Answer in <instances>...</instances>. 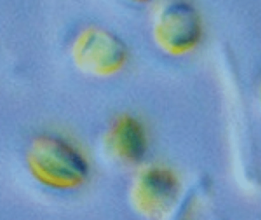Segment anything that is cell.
Masks as SVG:
<instances>
[{
  "mask_svg": "<svg viewBox=\"0 0 261 220\" xmlns=\"http://www.w3.org/2000/svg\"><path fill=\"white\" fill-rule=\"evenodd\" d=\"M72 56L76 65L85 73L109 77L123 68L128 50L123 41L110 31L91 27L81 31L75 38Z\"/></svg>",
  "mask_w": 261,
  "mask_h": 220,
  "instance_id": "2",
  "label": "cell"
},
{
  "mask_svg": "<svg viewBox=\"0 0 261 220\" xmlns=\"http://www.w3.org/2000/svg\"><path fill=\"white\" fill-rule=\"evenodd\" d=\"M203 35L202 19L191 5L176 2L161 11L153 35L159 47L168 55L180 56L193 51Z\"/></svg>",
  "mask_w": 261,
  "mask_h": 220,
  "instance_id": "3",
  "label": "cell"
},
{
  "mask_svg": "<svg viewBox=\"0 0 261 220\" xmlns=\"http://www.w3.org/2000/svg\"><path fill=\"white\" fill-rule=\"evenodd\" d=\"M26 163L38 182L56 190L76 188L88 176L84 157L67 141L51 135H40L31 142Z\"/></svg>",
  "mask_w": 261,
  "mask_h": 220,
  "instance_id": "1",
  "label": "cell"
},
{
  "mask_svg": "<svg viewBox=\"0 0 261 220\" xmlns=\"http://www.w3.org/2000/svg\"><path fill=\"white\" fill-rule=\"evenodd\" d=\"M113 155L125 162H137L144 156L146 138L141 124L130 116H122L113 123L107 135Z\"/></svg>",
  "mask_w": 261,
  "mask_h": 220,
  "instance_id": "5",
  "label": "cell"
},
{
  "mask_svg": "<svg viewBox=\"0 0 261 220\" xmlns=\"http://www.w3.org/2000/svg\"><path fill=\"white\" fill-rule=\"evenodd\" d=\"M138 210L149 217H161L173 208L178 198L179 184L172 172L151 167L140 174L133 187Z\"/></svg>",
  "mask_w": 261,
  "mask_h": 220,
  "instance_id": "4",
  "label": "cell"
},
{
  "mask_svg": "<svg viewBox=\"0 0 261 220\" xmlns=\"http://www.w3.org/2000/svg\"><path fill=\"white\" fill-rule=\"evenodd\" d=\"M130 1L135 2V3H145V2H148L150 0H130Z\"/></svg>",
  "mask_w": 261,
  "mask_h": 220,
  "instance_id": "6",
  "label": "cell"
}]
</instances>
